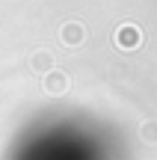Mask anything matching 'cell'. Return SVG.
Instances as JSON below:
<instances>
[{
	"label": "cell",
	"instance_id": "6da1fadb",
	"mask_svg": "<svg viewBox=\"0 0 157 160\" xmlns=\"http://www.w3.org/2000/svg\"><path fill=\"white\" fill-rule=\"evenodd\" d=\"M116 48L119 51H136V48L142 45V30L136 27V24H122V27L116 30Z\"/></svg>",
	"mask_w": 157,
	"mask_h": 160
},
{
	"label": "cell",
	"instance_id": "7a4b0ae2",
	"mask_svg": "<svg viewBox=\"0 0 157 160\" xmlns=\"http://www.w3.org/2000/svg\"><path fill=\"white\" fill-rule=\"evenodd\" d=\"M59 39H62L65 48H80L83 42H86V27H83L80 21H68L59 30Z\"/></svg>",
	"mask_w": 157,
	"mask_h": 160
},
{
	"label": "cell",
	"instance_id": "3957f363",
	"mask_svg": "<svg viewBox=\"0 0 157 160\" xmlns=\"http://www.w3.org/2000/svg\"><path fill=\"white\" fill-rule=\"evenodd\" d=\"M42 86H45V92H51V95H62V92H68V74L65 71H47V74H42Z\"/></svg>",
	"mask_w": 157,
	"mask_h": 160
},
{
	"label": "cell",
	"instance_id": "277c9868",
	"mask_svg": "<svg viewBox=\"0 0 157 160\" xmlns=\"http://www.w3.org/2000/svg\"><path fill=\"white\" fill-rule=\"evenodd\" d=\"M27 65H30V71H36V74H47V71H53V57H51V51L42 48V51L30 53Z\"/></svg>",
	"mask_w": 157,
	"mask_h": 160
},
{
	"label": "cell",
	"instance_id": "5b68a950",
	"mask_svg": "<svg viewBox=\"0 0 157 160\" xmlns=\"http://www.w3.org/2000/svg\"><path fill=\"white\" fill-rule=\"evenodd\" d=\"M140 137L145 139V142H157V122H145V125L140 128Z\"/></svg>",
	"mask_w": 157,
	"mask_h": 160
}]
</instances>
